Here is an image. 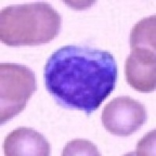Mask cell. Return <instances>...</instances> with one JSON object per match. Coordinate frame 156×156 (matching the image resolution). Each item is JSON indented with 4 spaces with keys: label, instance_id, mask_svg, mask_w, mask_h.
Returning a JSON list of instances; mask_svg holds the SVG:
<instances>
[{
    "label": "cell",
    "instance_id": "obj_2",
    "mask_svg": "<svg viewBox=\"0 0 156 156\" xmlns=\"http://www.w3.org/2000/svg\"><path fill=\"white\" fill-rule=\"evenodd\" d=\"M60 28V15L46 2L10 5L0 13V38L8 46L46 44Z\"/></svg>",
    "mask_w": 156,
    "mask_h": 156
},
{
    "label": "cell",
    "instance_id": "obj_6",
    "mask_svg": "<svg viewBox=\"0 0 156 156\" xmlns=\"http://www.w3.org/2000/svg\"><path fill=\"white\" fill-rule=\"evenodd\" d=\"M6 156H48L51 147L42 134L34 129L20 127L5 136L3 144Z\"/></svg>",
    "mask_w": 156,
    "mask_h": 156
},
{
    "label": "cell",
    "instance_id": "obj_1",
    "mask_svg": "<svg viewBox=\"0 0 156 156\" xmlns=\"http://www.w3.org/2000/svg\"><path fill=\"white\" fill-rule=\"evenodd\" d=\"M44 76L47 90L58 105L90 115L115 88L117 66L108 51L68 45L49 57Z\"/></svg>",
    "mask_w": 156,
    "mask_h": 156
},
{
    "label": "cell",
    "instance_id": "obj_5",
    "mask_svg": "<svg viewBox=\"0 0 156 156\" xmlns=\"http://www.w3.org/2000/svg\"><path fill=\"white\" fill-rule=\"evenodd\" d=\"M101 120L110 133L118 136H128L145 123L147 112L143 104L131 98L118 97L105 105Z\"/></svg>",
    "mask_w": 156,
    "mask_h": 156
},
{
    "label": "cell",
    "instance_id": "obj_3",
    "mask_svg": "<svg viewBox=\"0 0 156 156\" xmlns=\"http://www.w3.org/2000/svg\"><path fill=\"white\" fill-rule=\"evenodd\" d=\"M129 54L125 64L126 81L135 90L143 93L155 89V32L136 29L130 33Z\"/></svg>",
    "mask_w": 156,
    "mask_h": 156
},
{
    "label": "cell",
    "instance_id": "obj_4",
    "mask_svg": "<svg viewBox=\"0 0 156 156\" xmlns=\"http://www.w3.org/2000/svg\"><path fill=\"white\" fill-rule=\"evenodd\" d=\"M36 89L35 75L28 67L14 63L0 65L1 124L24 109Z\"/></svg>",
    "mask_w": 156,
    "mask_h": 156
},
{
    "label": "cell",
    "instance_id": "obj_7",
    "mask_svg": "<svg viewBox=\"0 0 156 156\" xmlns=\"http://www.w3.org/2000/svg\"><path fill=\"white\" fill-rule=\"evenodd\" d=\"M62 155H101L97 147L87 140H71L64 147Z\"/></svg>",
    "mask_w": 156,
    "mask_h": 156
}]
</instances>
